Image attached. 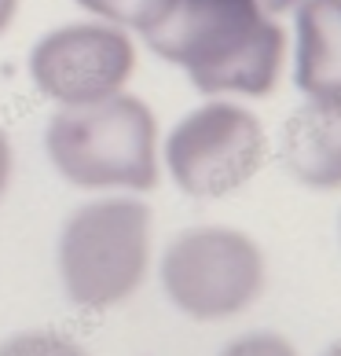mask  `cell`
Returning a JSON list of instances; mask_svg holds the SVG:
<instances>
[{"label": "cell", "mask_w": 341, "mask_h": 356, "mask_svg": "<svg viewBox=\"0 0 341 356\" xmlns=\"http://www.w3.org/2000/svg\"><path fill=\"white\" fill-rule=\"evenodd\" d=\"M272 0H169L147 41L209 96H268L283 74L286 33Z\"/></svg>", "instance_id": "obj_1"}, {"label": "cell", "mask_w": 341, "mask_h": 356, "mask_svg": "<svg viewBox=\"0 0 341 356\" xmlns=\"http://www.w3.org/2000/svg\"><path fill=\"white\" fill-rule=\"evenodd\" d=\"M265 286V257L235 228H194L169 246L165 290L194 320H228L250 309Z\"/></svg>", "instance_id": "obj_2"}, {"label": "cell", "mask_w": 341, "mask_h": 356, "mask_svg": "<svg viewBox=\"0 0 341 356\" xmlns=\"http://www.w3.org/2000/svg\"><path fill=\"white\" fill-rule=\"evenodd\" d=\"M51 154L77 184H154V118L140 99H107L56 118Z\"/></svg>", "instance_id": "obj_3"}, {"label": "cell", "mask_w": 341, "mask_h": 356, "mask_svg": "<svg viewBox=\"0 0 341 356\" xmlns=\"http://www.w3.org/2000/svg\"><path fill=\"white\" fill-rule=\"evenodd\" d=\"M173 180L188 195L220 199L250 184L265 162V129L239 103L213 99L191 111L165 143Z\"/></svg>", "instance_id": "obj_4"}, {"label": "cell", "mask_w": 341, "mask_h": 356, "mask_svg": "<svg viewBox=\"0 0 341 356\" xmlns=\"http://www.w3.org/2000/svg\"><path fill=\"white\" fill-rule=\"evenodd\" d=\"M147 265V213L143 206L114 202L77 220L67 243V280L92 305L122 301Z\"/></svg>", "instance_id": "obj_5"}, {"label": "cell", "mask_w": 341, "mask_h": 356, "mask_svg": "<svg viewBox=\"0 0 341 356\" xmlns=\"http://www.w3.org/2000/svg\"><path fill=\"white\" fill-rule=\"evenodd\" d=\"M133 44L125 33L103 26H70L56 30L33 51V74L56 99L99 103L133 74Z\"/></svg>", "instance_id": "obj_6"}, {"label": "cell", "mask_w": 341, "mask_h": 356, "mask_svg": "<svg viewBox=\"0 0 341 356\" xmlns=\"http://www.w3.org/2000/svg\"><path fill=\"white\" fill-rule=\"evenodd\" d=\"M283 158L290 173L319 191L341 188V88L308 96L283 136Z\"/></svg>", "instance_id": "obj_7"}, {"label": "cell", "mask_w": 341, "mask_h": 356, "mask_svg": "<svg viewBox=\"0 0 341 356\" xmlns=\"http://www.w3.org/2000/svg\"><path fill=\"white\" fill-rule=\"evenodd\" d=\"M294 77L308 96L341 88V0H305L297 8Z\"/></svg>", "instance_id": "obj_8"}, {"label": "cell", "mask_w": 341, "mask_h": 356, "mask_svg": "<svg viewBox=\"0 0 341 356\" xmlns=\"http://www.w3.org/2000/svg\"><path fill=\"white\" fill-rule=\"evenodd\" d=\"M88 11H99L107 19H117V22H128L136 30L147 33L154 22L162 19V11L169 8V0H81Z\"/></svg>", "instance_id": "obj_9"}, {"label": "cell", "mask_w": 341, "mask_h": 356, "mask_svg": "<svg viewBox=\"0 0 341 356\" xmlns=\"http://www.w3.org/2000/svg\"><path fill=\"white\" fill-rule=\"evenodd\" d=\"M220 356H297V349L279 334H246L235 338Z\"/></svg>", "instance_id": "obj_10"}, {"label": "cell", "mask_w": 341, "mask_h": 356, "mask_svg": "<svg viewBox=\"0 0 341 356\" xmlns=\"http://www.w3.org/2000/svg\"><path fill=\"white\" fill-rule=\"evenodd\" d=\"M0 356H81V353L56 338H22V341H11Z\"/></svg>", "instance_id": "obj_11"}, {"label": "cell", "mask_w": 341, "mask_h": 356, "mask_svg": "<svg viewBox=\"0 0 341 356\" xmlns=\"http://www.w3.org/2000/svg\"><path fill=\"white\" fill-rule=\"evenodd\" d=\"M11 15H15V0H0V30L8 26Z\"/></svg>", "instance_id": "obj_12"}, {"label": "cell", "mask_w": 341, "mask_h": 356, "mask_svg": "<svg viewBox=\"0 0 341 356\" xmlns=\"http://www.w3.org/2000/svg\"><path fill=\"white\" fill-rule=\"evenodd\" d=\"M323 356H341V341H338V346H331V349H326Z\"/></svg>", "instance_id": "obj_13"}, {"label": "cell", "mask_w": 341, "mask_h": 356, "mask_svg": "<svg viewBox=\"0 0 341 356\" xmlns=\"http://www.w3.org/2000/svg\"><path fill=\"white\" fill-rule=\"evenodd\" d=\"M0 173H4V140H0Z\"/></svg>", "instance_id": "obj_14"}, {"label": "cell", "mask_w": 341, "mask_h": 356, "mask_svg": "<svg viewBox=\"0 0 341 356\" xmlns=\"http://www.w3.org/2000/svg\"><path fill=\"white\" fill-rule=\"evenodd\" d=\"M272 4H275V8H279V4H290V0H272Z\"/></svg>", "instance_id": "obj_15"}]
</instances>
